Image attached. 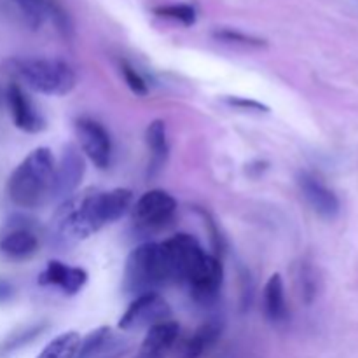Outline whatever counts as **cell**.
<instances>
[{"label":"cell","instance_id":"7a4b0ae2","mask_svg":"<svg viewBox=\"0 0 358 358\" xmlns=\"http://www.w3.org/2000/svg\"><path fill=\"white\" fill-rule=\"evenodd\" d=\"M56 161L51 149L37 147L10 173L7 194L10 201L24 210L45 205L52 194Z\"/></svg>","mask_w":358,"mask_h":358},{"label":"cell","instance_id":"ffe728a7","mask_svg":"<svg viewBox=\"0 0 358 358\" xmlns=\"http://www.w3.org/2000/svg\"><path fill=\"white\" fill-rule=\"evenodd\" d=\"M80 345V336L76 331L63 332L56 336L37 358H76Z\"/></svg>","mask_w":358,"mask_h":358},{"label":"cell","instance_id":"4fadbf2b","mask_svg":"<svg viewBox=\"0 0 358 358\" xmlns=\"http://www.w3.org/2000/svg\"><path fill=\"white\" fill-rule=\"evenodd\" d=\"M178 334H180V325L171 318L150 325L136 358H164L166 353L177 345Z\"/></svg>","mask_w":358,"mask_h":358},{"label":"cell","instance_id":"d4e9b609","mask_svg":"<svg viewBox=\"0 0 358 358\" xmlns=\"http://www.w3.org/2000/svg\"><path fill=\"white\" fill-rule=\"evenodd\" d=\"M226 103L231 105L234 108H240V110H248V112H269L268 105L261 103V101H255V100H247V98H241V96H227L226 98Z\"/></svg>","mask_w":358,"mask_h":358},{"label":"cell","instance_id":"5bb4252c","mask_svg":"<svg viewBox=\"0 0 358 358\" xmlns=\"http://www.w3.org/2000/svg\"><path fill=\"white\" fill-rule=\"evenodd\" d=\"M38 238L24 224H10L9 229L0 236V252L13 261H24L37 254Z\"/></svg>","mask_w":358,"mask_h":358},{"label":"cell","instance_id":"7c38bea8","mask_svg":"<svg viewBox=\"0 0 358 358\" xmlns=\"http://www.w3.org/2000/svg\"><path fill=\"white\" fill-rule=\"evenodd\" d=\"M224 280V268L222 262L217 255H210L206 257V261L203 262V266L199 268V271L196 273L194 278L189 282V289H191L192 297H194L198 303H210L217 297L220 287H222Z\"/></svg>","mask_w":358,"mask_h":358},{"label":"cell","instance_id":"2e32d148","mask_svg":"<svg viewBox=\"0 0 358 358\" xmlns=\"http://www.w3.org/2000/svg\"><path fill=\"white\" fill-rule=\"evenodd\" d=\"M30 28H38L45 17H52L58 28L65 34L70 31V21L55 0H14Z\"/></svg>","mask_w":358,"mask_h":358},{"label":"cell","instance_id":"e0dca14e","mask_svg":"<svg viewBox=\"0 0 358 358\" xmlns=\"http://www.w3.org/2000/svg\"><path fill=\"white\" fill-rule=\"evenodd\" d=\"M147 149H149V177L159 173L168 161L170 143H168L166 124L161 119L150 122L145 131Z\"/></svg>","mask_w":358,"mask_h":358},{"label":"cell","instance_id":"d6986e66","mask_svg":"<svg viewBox=\"0 0 358 358\" xmlns=\"http://www.w3.org/2000/svg\"><path fill=\"white\" fill-rule=\"evenodd\" d=\"M264 313L268 320L273 324H280V322L287 320V301H285V287H283L282 276L276 273L271 275L264 287Z\"/></svg>","mask_w":358,"mask_h":358},{"label":"cell","instance_id":"30bf717a","mask_svg":"<svg viewBox=\"0 0 358 358\" xmlns=\"http://www.w3.org/2000/svg\"><path fill=\"white\" fill-rule=\"evenodd\" d=\"M297 184H299L304 199L313 208L315 213H318V215L329 220L336 219L339 215V210H341L339 198L317 175L301 171L299 177H297Z\"/></svg>","mask_w":358,"mask_h":358},{"label":"cell","instance_id":"6da1fadb","mask_svg":"<svg viewBox=\"0 0 358 358\" xmlns=\"http://www.w3.org/2000/svg\"><path fill=\"white\" fill-rule=\"evenodd\" d=\"M131 206L133 192L122 187L65 199L52 219L55 238L63 245L86 240L121 219Z\"/></svg>","mask_w":358,"mask_h":358},{"label":"cell","instance_id":"52a82bcc","mask_svg":"<svg viewBox=\"0 0 358 358\" xmlns=\"http://www.w3.org/2000/svg\"><path fill=\"white\" fill-rule=\"evenodd\" d=\"M171 310L166 301L157 292L142 294L136 296L129 303L122 317L119 318V329L122 331H133L140 327H150L163 320H170Z\"/></svg>","mask_w":358,"mask_h":358},{"label":"cell","instance_id":"603a6c76","mask_svg":"<svg viewBox=\"0 0 358 358\" xmlns=\"http://www.w3.org/2000/svg\"><path fill=\"white\" fill-rule=\"evenodd\" d=\"M45 329V324H37V325H31V327H27V329H21L20 332H16V334L9 336V339H7L6 343L2 345V353H9V352H14V350L21 348V346L28 345L30 341H34L35 338H37L38 334H41L42 331Z\"/></svg>","mask_w":358,"mask_h":358},{"label":"cell","instance_id":"277c9868","mask_svg":"<svg viewBox=\"0 0 358 358\" xmlns=\"http://www.w3.org/2000/svg\"><path fill=\"white\" fill-rule=\"evenodd\" d=\"M170 285L161 243H143L131 250L124 268V290L133 297Z\"/></svg>","mask_w":358,"mask_h":358},{"label":"cell","instance_id":"44dd1931","mask_svg":"<svg viewBox=\"0 0 358 358\" xmlns=\"http://www.w3.org/2000/svg\"><path fill=\"white\" fill-rule=\"evenodd\" d=\"M154 14L164 20L175 21V23H180L184 27H191L198 20V13H196V7L191 3H170V6H159L154 9Z\"/></svg>","mask_w":358,"mask_h":358},{"label":"cell","instance_id":"5b68a950","mask_svg":"<svg viewBox=\"0 0 358 358\" xmlns=\"http://www.w3.org/2000/svg\"><path fill=\"white\" fill-rule=\"evenodd\" d=\"M161 247H163L170 283L189 285V282L194 278V275L208 257L199 241L185 233H178L168 238L166 241L161 243Z\"/></svg>","mask_w":358,"mask_h":358},{"label":"cell","instance_id":"9c48e42d","mask_svg":"<svg viewBox=\"0 0 358 358\" xmlns=\"http://www.w3.org/2000/svg\"><path fill=\"white\" fill-rule=\"evenodd\" d=\"M84 157L80 149L73 143H66L63 152L55 168V178H52V194L51 199H69L80 185L84 177Z\"/></svg>","mask_w":358,"mask_h":358},{"label":"cell","instance_id":"8fae6325","mask_svg":"<svg viewBox=\"0 0 358 358\" xmlns=\"http://www.w3.org/2000/svg\"><path fill=\"white\" fill-rule=\"evenodd\" d=\"M7 103L13 114L14 124L27 133H38L45 128V121L41 112L35 108L23 86L17 83H10L7 87Z\"/></svg>","mask_w":358,"mask_h":358},{"label":"cell","instance_id":"484cf974","mask_svg":"<svg viewBox=\"0 0 358 358\" xmlns=\"http://www.w3.org/2000/svg\"><path fill=\"white\" fill-rule=\"evenodd\" d=\"M14 297V287L13 283H9L7 280L0 278V304L7 303Z\"/></svg>","mask_w":358,"mask_h":358},{"label":"cell","instance_id":"7402d4cb","mask_svg":"<svg viewBox=\"0 0 358 358\" xmlns=\"http://www.w3.org/2000/svg\"><path fill=\"white\" fill-rule=\"evenodd\" d=\"M213 37H215L217 41L227 42V44L247 45V48H264V45H268V42H266L264 38L245 34V31L240 30H233V28H219V30L213 31Z\"/></svg>","mask_w":358,"mask_h":358},{"label":"cell","instance_id":"cb8c5ba5","mask_svg":"<svg viewBox=\"0 0 358 358\" xmlns=\"http://www.w3.org/2000/svg\"><path fill=\"white\" fill-rule=\"evenodd\" d=\"M119 66H121V73H122V77H124V80H126V84H128L129 90H131L135 94L145 96V94L149 93V84H147V80L143 79L142 73H140L138 70L131 65V63L126 62V59H122L121 65Z\"/></svg>","mask_w":358,"mask_h":358},{"label":"cell","instance_id":"ba28073f","mask_svg":"<svg viewBox=\"0 0 358 358\" xmlns=\"http://www.w3.org/2000/svg\"><path fill=\"white\" fill-rule=\"evenodd\" d=\"M76 133L87 159L100 170H107L112 161V138L103 124L91 117H79L76 121Z\"/></svg>","mask_w":358,"mask_h":358},{"label":"cell","instance_id":"ac0fdd59","mask_svg":"<svg viewBox=\"0 0 358 358\" xmlns=\"http://www.w3.org/2000/svg\"><path fill=\"white\" fill-rule=\"evenodd\" d=\"M222 334V325L219 322H208L201 325L184 345L178 346L177 358H199L205 352H208Z\"/></svg>","mask_w":358,"mask_h":358},{"label":"cell","instance_id":"8992f818","mask_svg":"<svg viewBox=\"0 0 358 358\" xmlns=\"http://www.w3.org/2000/svg\"><path fill=\"white\" fill-rule=\"evenodd\" d=\"M175 212H177V201L173 196L163 189H152L140 196L131 206V220L138 231L154 233L168 226Z\"/></svg>","mask_w":358,"mask_h":358},{"label":"cell","instance_id":"9a60e30c","mask_svg":"<svg viewBox=\"0 0 358 358\" xmlns=\"http://www.w3.org/2000/svg\"><path fill=\"white\" fill-rule=\"evenodd\" d=\"M38 283L59 287L65 294L73 296L87 283V273L83 268H73L59 261H51L38 276Z\"/></svg>","mask_w":358,"mask_h":358},{"label":"cell","instance_id":"3957f363","mask_svg":"<svg viewBox=\"0 0 358 358\" xmlns=\"http://www.w3.org/2000/svg\"><path fill=\"white\" fill-rule=\"evenodd\" d=\"M6 69L20 86L51 96L69 94L77 84L72 66L58 58H10Z\"/></svg>","mask_w":358,"mask_h":358}]
</instances>
